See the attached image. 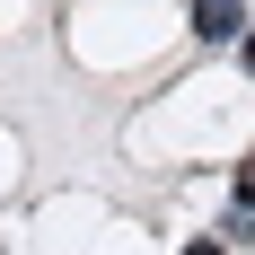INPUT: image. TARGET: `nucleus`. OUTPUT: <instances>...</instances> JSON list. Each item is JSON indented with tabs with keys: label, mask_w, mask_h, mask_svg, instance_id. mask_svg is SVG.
<instances>
[{
	"label": "nucleus",
	"mask_w": 255,
	"mask_h": 255,
	"mask_svg": "<svg viewBox=\"0 0 255 255\" xmlns=\"http://www.w3.org/2000/svg\"><path fill=\"white\" fill-rule=\"evenodd\" d=\"M238 203L255 211V158H238Z\"/></svg>",
	"instance_id": "2"
},
{
	"label": "nucleus",
	"mask_w": 255,
	"mask_h": 255,
	"mask_svg": "<svg viewBox=\"0 0 255 255\" xmlns=\"http://www.w3.org/2000/svg\"><path fill=\"white\" fill-rule=\"evenodd\" d=\"M194 35L203 44H238L247 35V0H194Z\"/></svg>",
	"instance_id": "1"
},
{
	"label": "nucleus",
	"mask_w": 255,
	"mask_h": 255,
	"mask_svg": "<svg viewBox=\"0 0 255 255\" xmlns=\"http://www.w3.org/2000/svg\"><path fill=\"white\" fill-rule=\"evenodd\" d=\"M238 53H247V71H255V35H247V44H238Z\"/></svg>",
	"instance_id": "4"
},
{
	"label": "nucleus",
	"mask_w": 255,
	"mask_h": 255,
	"mask_svg": "<svg viewBox=\"0 0 255 255\" xmlns=\"http://www.w3.org/2000/svg\"><path fill=\"white\" fill-rule=\"evenodd\" d=\"M185 255H220V247H211V238H194V247H185Z\"/></svg>",
	"instance_id": "3"
}]
</instances>
